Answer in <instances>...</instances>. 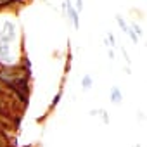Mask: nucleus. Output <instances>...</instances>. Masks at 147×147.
Wrapping results in <instances>:
<instances>
[{
  "mask_svg": "<svg viewBox=\"0 0 147 147\" xmlns=\"http://www.w3.org/2000/svg\"><path fill=\"white\" fill-rule=\"evenodd\" d=\"M97 116H100V118H102V121H104L106 125L109 123V116H107V113H106L104 109H99V114H97Z\"/></svg>",
  "mask_w": 147,
  "mask_h": 147,
  "instance_id": "obj_6",
  "label": "nucleus"
},
{
  "mask_svg": "<svg viewBox=\"0 0 147 147\" xmlns=\"http://www.w3.org/2000/svg\"><path fill=\"white\" fill-rule=\"evenodd\" d=\"M107 55H109V59H114V49H109L107 50Z\"/></svg>",
  "mask_w": 147,
  "mask_h": 147,
  "instance_id": "obj_8",
  "label": "nucleus"
},
{
  "mask_svg": "<svg viewBox=\"0 0 147 147\" xmlns=\"http://www.w3.org/2000/svg\"><path fill=\"white\" fill-rule=\"evenodd\" d=\"M109 102H111L113 106L123 104V92L119 90V87H116V85L111 87V90H109Z\"/></svg>",
  "mask_w": 147,
  "mask_h": 147,
  "instance_id": "obj_2",
  "label": "nucleus"
},
{
  "mask_svg": "<svg viewBox=\"0 0 147 147\" xmlns=\"http://www.w3.org/2000/svg\"><path fill=\"white\" fill-rule=\"evenodd\" d=\"M94 88V76L92 75H85L82 78V90L83 92H90Z\"/></svg>",
  "mask_w": 147,
  "mask_h": 147,
  "instance_id": "obj_3",
  "label": "nucleus"
},
{
  "mask_svg": "<svg viewBox=\"0 0 147 147\" xmlns=\"http://www.w3.org/2000/svg\"><path fill=\"white\" fill-rule=\"evenodd\" d=\"M126 35H128V36H130V40H131V42H133V43H135V45H137V43H138V36H137V35H135V31H133V30H131V28H130V30H128V33H126Z\"/></svg>",
  "mask_w": 147,
  "mask_h": 147,
  "instance_id": "obj_5",
  "label": "nucleus"
},
{
  "mask_svg": "<svg viewBox=\"0 0 147 147\" xmlns=\"http://www.w3.org/2000/svg\"><path fill=\"white\" fill-rule=\"evenodd\" d=\"M116 23L119 24V28H121V31L123 33H128V30H130V26H128V23L121 18V16H116Z\"/></svg>",
  "mask_w": 147,
  "mask_h": 147,
  "instance_id": "obj_4",
  "label": "nucleus"
},
{
  "mask_svg": "<svg viewBox=\"0 0 147 147\" xmlns=\"http://www.w3.org/2000/svg\"><path fill=\"white\" fill-rule=\"evenodd\" d=\"M62 9H64L67 19L71 21V24L75 26V30H78L80 28V14L75 11V7H73V4H71V0H62Z\"/></svg>",
  "mask_w": 147,
  "mask_h": 147,
  "instance_id": "obj_1",
  "label": "nucleus"
},
{
  "mask_svg": "<svg viewBox=\"0 0 147 147\" xmlns=\"http://www.w3.org/2000/svg\"><path fill=\"white\" fill-rule=\"evenodd\" d=\"M73 7H75V11L80 14V12L83 11V0H76V2H75V5H73Z\"/></svg>",
  "mask_w": 147,
  "mask_h": 147,
  "instance_id": "obj_7",
  "label": "nucleus"
}]
</instances>
